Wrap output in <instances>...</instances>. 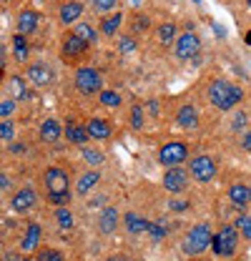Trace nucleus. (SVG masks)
I'll use <instances>...</instances> for the list:
<instances>
[{"instance_id": "f704fd0d", "label": "nucleus", "mask_w": 251, "mask_h": 261, "mask_svg": "<svg viewBox=\"0 0 251 261\" xmlns=\"http://www.w3.org/2000/svg\"><path fill=\"white\" fill-rule=\"evenodd\" d=\"M131 126L136 130L143 126V108L141 106H133V111H131Z\"/></svg>"}, {"instance_id": "412c9836", "label": "nucleus", "mask_w": 251, "mask_h": 261, "mask_svg": "<svg viewBox=\"0 0 251 261\" xmlns=\"http://www.w3.org/2000/svg\"><path fill=\"white\" fill-rule=\"evenodd\" d=\"M81 13H83V5H81V3H65L61 8V23L63 25L76 23V20L81 18Z\"/></svg>"}, {"instance_id": "b1692460", "label": "nucleus", "mask_w": 251, "mask_h": 261, "mask_svg": "<svg viewBox=\"0 0 251 261\" xmlns=\"http://www.w3.org/2000/svg\"><path fill=\"white\" fill-rule=\"evenodd\" d=\"M28 43H26V35H20V33H15L13 35V56H15V61H28Z\"/></svg>"}, {"instance_id": "bb28decb", "label": "nucleus", "mask_w": 251, "mask_h": 261, "mask_svg": "<svg viewBox=\"0 0 251 261\" xmlns=\"http://www.w3.org/2000/svg\"><path fill=\"white\" fill-rule=\"evenodd\" d=\"M173 38H176V25H173V23H163V25L158 28V40H161L163 45H168Z\"/></svg>"}, {"instance_id": "c9c22d12", "label": "nucleus", "mask_w": 251, "mask_h": 261, "mask_svg": "<svg viewBox=\"0 0 251 261\" xmlns=\"http://www.w3.org/2000/svg\"><path fill=\"white\" fill-rule=\"evenodd\" d=\"M68 198H70L68 191H53V194H48V201H51V203H56V206H65V203H68Z\"/></svg>"}, {"instance_id": "09e8293b", "label": "nucleus", "mask_w": 251, "mask_h": 261, "mask_svg": "<svg viewBox=\"0 0 251 261\" xmlns=\"http://www.w3.org/2000/svg\"><path fill=\"white\" fill-rule=\"evenodd\" d=\"M196 3H198V0H196Z\"/></svg>"}, {"instance_id": "8fccbe9b", "label": "nucleus", "mask_w": 251, "mask_h": 261, "mask_svg": "<svg viewBox=\"0 0 251 261\" xmlns=\"http://www.w3.org/2000/svg\"><path fill=\"white\" fill-rule=\"evenodd\" d=\"M5 3H8V0H5Z\"/></svg>"}, {"instance_id": "ea45409f", "label": "nucleus", "mask_w": 251, "mask_h": 261, "mask_svg": "<svg viewBox=\"0 0 251 261\" xmlns=\"http://www.w3.org/2000/svg\"><path fill=\"white\" fill-rule=\"evenodd\" d=\"M148 233H151L154 241H161V239L166 236V228L161 226V224H148Z\"/></svg>"}, {"instance_id": "4be33fe9", "label": "nucleus", "mask_w": 251, "mask_h": 261, "mask_svg": "<svg viewBox=\"0 0 251 261\" xmlns=\"http://www.w3.org/2000/svg\"><path fill=\"white\" fill-rule=\"evenodd\" d=\"M116 226H118V211L111 208V206L103 208V211H101V231H103V233H113Z\"/></svg>"}, {"instance_id": "72a5a7b5", "label": "nucleus", "mask_w": 251, "mask_h": 261, "mask_svg": "<svg viewBox=\"0 0 251 261\" xmlns=\"http://www.w3.org/2000/svg\"><path fill=\"white\" fill-rule=\"evenodd\" d=\"M38 261H63V254L58 249H43L38 254Z\"/></svg>"}, {"instance_id": "9b49d317", "label": "nucleus", "mask_w": 251, "mask_h": 261, "mask_svg": "<svg viewBox=\"0 0 251 261\" xmlns=\"http://www.w3.org/2000/svg\"><path fill=\"white\" fill-rule=\"evenodd\" d=\"M86 48H88V43H86L83 38H78L76 33H70V35L63 40V53H65V58L83 56V53H86Z\"/></svg>"}, {"instance_id": "2eb2a0df", "label": "nucleus", "mask_w": 251, "mask_h": 261, "mask_svg": "<svg viewBox=\"0 0 251 261\" xmlns=\"http://www.w3.org/2000/svg\"><path fill=\"white\" fill-rule=\"evenodd\" d=\"M98 181H101V171H86V173L78 178L76 191H78V194H91L95 186H98Z\"/></svg>"}, {"instance_id": "f03ea898", "label": "nucleus", "mask_w": 251, "mask_h": 261, "mask_svg": "<svg viewBox=\"0 0 251 261\" xmlns=\"http://www.w3.org/2000/svg\"><path fill=\"white\" fill-rule=\"evenodd\" d=\"M211 244H214V233H211V228L206 226V224H198V226H193L191 231H188L186 241H184V251L191 254V256H196V254H204Z\"/></svg>"}, {"instance_id": "dca6fc26", "label": "nucleus", "mask_w": 251, "mask_h": 261, "mask_svg": "<svg viewBox=\"0 0 251 261\" xmlns=\"http://www.w3.org/2000/svg\"><path fill=\"white\" fill-rule=\"evenodd\" d=\"M28 78H31L35 86H48L51 83V70H48V65H43V63H35L28 68Z\"/></svg>"}, {"instance_id": "423d86ee", "label": "nucleus", "mask_w": 251, "mask_h": 261, "mask_svg": "<svg viewBox=\"0 0 251 261\" xmlns=\"http://www.w3.org/2000/svg\"><path fill=\"white\" fill-rule=\"evenodd\" d=\"M188 173L198 184H206V181H211L216 176V163L211 161L209 156H196V159H191V163H188Z\"/></svg>"}, {"instance_id": "e433bc0d", "label": "nucleus", "mask_w": 251, "mask_h": 261, "mask_svg": "<svg viewBox=\"0 0 251 261\" xmlns=\"http://www.w3.org/2000/svg\"><path fill=\"white\" fill-rule=\"evenodd\" d=\"M13 136H15V126L10 121H3L0 123V138L3 141H13Z\"/></svg>"}, {"instance_id": "c756f323", "label": "nucleus", "mask_w": 251, "mask_h": 261, "mask_svg": "<svg viewBox=\"0 0 251 261\" xmlns=\"http://www.w3.org/2000/svg\"><path fill=\"white\" fill-rule=\"evenodd\" d=\"M73 33H76L78 38H83V40H86L88 45H91V43L95 40V33H93V28H91L88 23H78V25H76V31H73Z\"/></svg>"}, {"instance_id": "a18cd8bd", "label": "nucleus", "mask_w": 251, "mask_h": 261, "mask_svg": "<svg viewBox=\"0 0 251 261\" xmlns=\"http://www.w3.org/2000/svg\"><path fill=\"white\" fill-rule=\"evenodd\" d=\"M0 186H3V189H8V186H10V181H8V176H0Z\"/></svg>"}, {"instance_id": "39448f33", "label": "nucleus", "mask_w": 251, "mask_h": 261, "mask_svg": "<svg viewBox=\"0 0 251 261\" xmlns=\"http://www.w3.org/2000/svg\"><path fill=\"white\" fill-rule=\"evenodd\" d=\"M188 156V148L186 143H181V141H171V143H166L161 151H158V163H163V166H181V163L186 161Z\"/></svg>"}, {"instance_id": "2f4dec72", "label": "nucleus", "mask_w": 251, "mask_h": 261, "mask_svg": "<svg viewBox=\"0 0 251 261\" xmlns=\"http://www.w3.org/2000/svg\"><path fill=\"white\" fill-rule=\"evenodd\" d=\"M236 228L244 233V239H251V216L249 214H241V216L236 219Z\"/></svg>"}, {"instance_id": "6ab92c4d", "label": "nucleus", "mask_w": 251, "mask_h": 261, "mask_svg": "<svg viewBox=\"0 0 251 261\" xmlns=\"http://www.w3.org/2000/svg\"><path fill=\"white\" fill-rule=\"evenodd\" d=\"M123 221H126V228H128L131 233H143V231H148V224H151V221H146L143 216H138L136 211H128Z\"/></svg>"}, {"instance_id": "f3484780", "label": "nucleus", "mask_w": 251, "mask_h": 261, "mask_svg": "<svg viewBox=\"0 0 251 261\" xmlns=\"http://www.w3.org/2000/svg\"><path fill=\"white\" fill-rule=\"evenodd\" d=\"M61 123L56 121V118H48V121H43V126H40V138L45 141V143H53V141H58L61 138Z\"/></svg>"}, {"instance_id": "6e6552de", "label": "nucleus", "mask_w": 251, "mask_h": 261, "mask_svg": "<svg viewBox=\"0 0 251 261\" xmlns=\"http://www.w3.org/2000/svg\"><path fill=\"white\" fill-rule=\"evenodd\" d=\"M198 50H201V43H198V38H196L193 33H184V35L176 40V58H181V61L196 58Z\"/></svg>"}, {"instance_id": "58836bf2", "label": "nucleus", "mask_w": 251, "mask_h": 261, "mask_svg": "<svg viewBox=\"0 0 251 261\" xmlns=\"http://www.w3.org/2000/svg\"><path fill=\"white\" fill-rule=\"evenodd\" d=\"M116 3H118V0H93V5H95L98 13H108V10H113Z\"/></svg>"}, {"instance_id": "f257e3e1", "label": "nucleus", "mask_w": 251, "mask_h": 261, "mask_svg": "<svg viewBox=\"0 0 251 261\" xmlns=\"http://www.w3.org/2000/svg\"><path fill=\"white\" fill-rule=\"evenodd\" d=\"M209 98L219 111H231L244 98V91L239 86H231L229 81H214L211 88H209Z\"/></svg>"}, {"instance_id": "393cba45", "label": "nucleus", "mask_w": 251, "mask_h": 261, "mask_svg": "<svg viewBox=\"0 0 251 261\" xmlns=\"http://www.w3.org/2000/svg\"><path fill=\"white\" fill-rule=\"evenodd\" d=\"M121 23H123V15L121 13H113V15H108V18L101 20V31H103V35H116V31L121 28Z\"/></svg>"}, {"instance_id": "f8f14e48", "label": "nucleus", "mask_w": 251, "mask_h": 261, "mask_svg": "<svg viewBox=\"0 0 251 261\" xmlns=\"http://www.w3.org/2000/svg\"><path fill=\"white\" fill-rule=\"evenodd\" d=\"M38 23H40V15L35 10H23L20 18H18V33L20 35H31L38 31Z\"/></svg>"}, {"instance_id": "7c9ffc66", "label": "nucleus", "mask_w": 251, "mask_h": 261, "mask_svg": "<svg viewBox=\"0 0 251 261\" xmlns=\"http://www.w3.org/2000/svg\"><path fill=\"white\" fill-rule=\"evenodd\" d=\"M56 221L61 224V228L73 226V216H70V211H68L65 206H58V211H56Z\"/></svg>"}, {"instance_id": "9d476101", "label": "nucleus", "mask_w": 251, "mask_h": 261, "mask_svg": "<svg viewBox=\"0 0 251 261\" xmlns=\"http://www.w3.org/2000/svg\"><path fill=\"white\" fill-rule=\"evenodd\" d=\"M33 203H35V191H33V189H20L18 194L10 198V206H13V211H18V214H26L28 208H33Z\"/></svg>"}, {"instance_id": "7ed1b4c3", "label": "nucleus", "mask_w": 251, "mask_h": 261, "mask_svg": "<svg viewBox=\"0 0 251 261\" xmlns=\"http://www.w3.org/2000/svg\"><path fill=\"white\" fill-rule=\"evenodd\" d=\"M239 246V228L236 226H221V231L214 233V254L216 256H234Z\"/></svg>"}, {"instance_id": "c85d7f7f", "label": "nucleus", "mask_w": 251, "mask_h": 261, "mask_svg": "<svg viewBox=\"0 0 251 261\" xmlns=\"http://www.w3.org/2000/svg\"><path fill=\"white\" fill-rule=\"evenodd\" d=\"M101 103L108 106V108H118L121 106V93H116V91H101Z\"/></svg>"}, {"instance_id": "a211bd4d", "label": "nucleus", "mask_w": 251, "mask_h": 261, "mask_svg": "<svg viewBox=\"0 0 251 261\" xmlns=\"http://www.w3.org/2000/svg\"><path fill=\"white\" fill-rule=\"evenodd\" d=\"M229 198H231V203H236V206H246L251 201V189H246L244 184H234L231 189H229Z\"/></svg>"}, {"instance_id": "1a4fd4ad", "label": "nucleus", "mask_w": 251, "mask_h": 261, "mask_svg": "<svg viewBox=\"0 0 251 261\" xmlns=\"http://www.w3.org/2000/svg\"><path fill=\"white\" fill-rule=\"evenodd\" d=\"M68 173L58 168V166H53V168H48L45 171V186H48V194H53V191H68Z\"/></svg>"}, {"instance_id": "0eeeda50", "label": "nucleus", "mask_w": 251, "mask_h": 261, "mask_svg": "<svg viewBox=\"0 0 251 261\" xmlns=\"http://www.w3.org/2000/svg\"><path fill=\"white\" fill-rule=\"evenodd\" d=\"M188 176H191V173L184 171L181 166H171V168L163 173V189L171 191V194H181V191H186Z\"/></svg>"}, {"instance_id": "cd10ccee", "label": "nucleus", "mask_w": 251, "mask_h": 261, "mask_svg": "<svg viewBox=\"0 0 251 261\" xmlns=\"http://www.w3.org/2000/svg\"><path fill=\"white\" fill-rule=\"evenodd\" d=\"M83 159L91 163V166H101V163L106 161V156L98 148H91V146H83Z\"/></svg>"}, {"instance_id": "473e14b6", "label": "nucleus", "mask_w": 251, "mask_h": 261, "mask_svg": "<svg viewBox=\"0 0 251 261\" xmlns=\"http://www.w3.org/2000/svg\"><path fill=\"white\" fill-rule=\"evenodd\" d=\"M13 113H15V100H10V98L0 100V116H3V121H8Z\"/></svg>"}, {"instance_id": "79ce46f5", "label": "nucleus", "mask_w": 251, "mask_h": 261, "mask_svg": "<svg viewBox=\"0 0 251 261\" xmlns=\"http://www.w3.org/2000/svg\"><path fill=\"white\" fill-rule=\"evenodd\" d=\"M186 206H188L186 201H181V203H179V201H173V203H171V208H173V211H184Z\"/></svg>"}, {"instance_id": "20e7f679", "label": "nucleus", "mask_w": 251, "mask_h": 261, "mask_svg": "<svg viewBox=\"0 0 251 261\" xmlns=\"http://www.w3.org/2000/svg\"><path fill=\"white\" fill-rule=\"evenodd\" d=\"M76 88L83 93V96H91V93H98L103 91V81H101V73L95 68H78L76 70Z\"/></svg>"}, {"instance_id": "49530a36", "label": "nucleus", "mask_w": 251, "mask_h": 261, "mask_svg": "<svg viewBox=\"0 0 251 261\" xmlns=\"http://www.w3.org/2000/svg\"><path fill=\"white\" fill-rule=\"evenodd\" d=\"M20 261H38V259H28V256H26V259H20Z\"/></svg>"}, {"instance_id": "4c0bfd02", "label": "nucleus", "mask_w": 251, "mask_h": 261, "mask_svg": "<svg viewBox=\"0 0 251 261\" xmlns=\"http://www.w3.org/2000/svg\"><path fill=\"white\" fill-rule=\"evenodd\" d=\"M118 50H121V53H133V50H136V40L123 35V38L118 40Z\"/></svg>"}, {"instance_id": "a19ab883", "label": "nucleus", "mask_w": 251, "mask_h": 261, "mask_svg": "<svg viewBox=\"0 0 251 261\" xmlns=\"http://www.w3.org/2000/svg\"><path fill=\"white\" fill-rule=\"evenodd\" d=\"M244 123H246V113H236V118H234V128H244Z\"/></svg>"}, {"instance_id": "37998d69", "label": "nucleus", "mask_w": 251, "mask_h": 261, "mask_svg": "<svg viewBox=\"0 0 251 261\" xmlns=\"http://www.w3.org/2000/svg\"><path fill=\"white\" fill-rule=\"evenodd\" d=\"M23 151H26V146H23V143H20V146H18V143H13V146H10V153H23Z\"/></svg>"}, {"instance_id": "c03bdc74", "label": "nucleus", "mask_w": 251, "mask_h": 261, "mask_svg": "<svg viewBox=\"0 0 251 261\" xmlns=\"http://www.w3.org/2000/svg\"><path fill=\"white\" fill-rule=\"evenodd\" d=\"M244 148H246V151L251 153V130L246 133V136H244Z\"/></svg>"}, {"instance_id": "a878e982", "label": "nucleus", "mask_w": 251, "mask_h": 261, "mask_svg": "<svg viewBox=\"0 0 251 261\" xmlns=\"http://www.w3.org/2000/svg\"><path fill=\"white\" fill-rule=\"evenodd\" d=\"M8 88H10V93H13L15 98H28L26 83H23V78H20V75H13V78L8 81Z\"/></svg>"}, {"instance_id": "ddd939ff", "label": "nucleus", "mask_w": 251, "mask_h": 261, "mask_svg": "<svg viewBox=\"0 0 251 261\" xmlns=\"http://www.w3.org/2000/svg\"><path fill=\"white\" fill-rule=\"evenodd\" d=\"M65 138L70 141V143H76V146H86L88 143V138H91V133H88V126H78V123H68L65 126Z\"/></svg>"}, {"instance_id": "de8ad7c7", "label": "nucleus", "mask_w": 251, "mask_h": 261, "mask_svg": "<svg viewBox=\"0 0 251 261\" xmlns=\"http://www.w3.org/2000/svg\"><path fill=\"white\" fill-rule=\"evenodd\" d=\"M249 5H251V0H249Z\"/></svg>"}, {"instance_id": "4468645a", "label": "nucleus", "mask_w": 251, "mask_h": 261, "mask_svg": "<svg viewBox=\"0 0 251 261\" xmlns=\"http://www.w3.org/2000/svg\"><path fill=\"white\" fill-rule=\"evenodd\" d=\"M88 133H91V138H95V141H108L113 130H111V123H108V121L93 118V121H88Z\"/></svg>"}, {"instance_id": "5701e85b", "label": "nucleus", "mask_w": 251, "mask_h": 261, "mask_svg": "<svg viewBox=\"0 0 251 261\" xmlns=\"http://www.w3.org/2000/svg\"><path fill=\"white\" fill-rule=\"evenodd\" d=\"M176 121H179L181 126H186V128H193V126L198 123V111H196L193 106H181V111L176 113Z\"/></svg>"}, {"instance_id": "aec40b11", "label": "nucleus", "mask_w": 251, "mask_h": 261, "mask_svg": "<svg viewBox=\"0 0 251 261\" xmlns=\"http://www.w3.org/2000/svg\"><path fill=\"white\" fill-rule=\"evenodd\" d=\"M40 231H43V228L38 226V224H31V226L26 228V239H23V244H20L23 251H35V249H38V244H40Z\"/></svg>"}]
</instances>
